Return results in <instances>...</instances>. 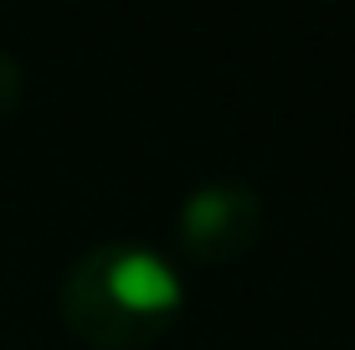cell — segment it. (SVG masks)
Wrapping results in <instances>:
<instances>
[{
    "instance_id": "7a4b0ae2",
    "label": "cell",
    "mask_w": 355,
    "mask_h": 350,
    "mask_svg": "<svg viewBox=\"0 0 355 350\" xmlns=\"http://www.w3.org/2000/svg\"><path fill=\"white\" fill-rule=\"evenodd\" d=\"M175 232L196 263H232L263 237V196L252 186H237V180L196 186L180 201Z\"/></svg>"
},
{
    "instance_id": "6da1fadb",
    "label": "cell",
    "mask_w": 355,
    "mask_h": 350,
    "mask_svg": "<svg viewBox=\"0 0 355 350\" xmlns=\"http://www.w3.org/2000/svg\"><path fill=\"white\" fill-rule=\"evenodd\" d=\"M57 309L93 350H150L180 324L186 283L150 243H98L72 258Z\"/></svg>"
},
{
    "instance_id": "3957f363",
    "label": "cell",
    "mask_w": 355,
    "mask_h": 350,
    "mask_svg": "<svg viewBox=\"0 0 355 350\" xmlns=\"http://www.w3.org/2000/svg\"><path fill=\"white\" fill-rule=\"evenodd\" d=\"M16 103H21V62L10 52H0V124L16 114Z\"/></svg>"
}]
</instances>
